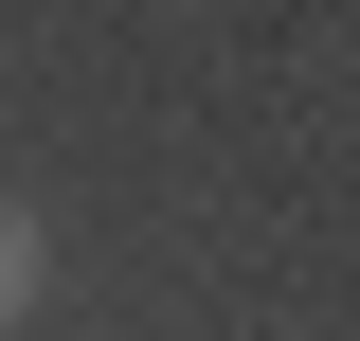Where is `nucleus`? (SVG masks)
<instances>
[{"instance_id": "1", "label": "nucleus", "mask_w": 360, "mask_h": 341, "mask_svg": "<svg viewBox=\"0 0 360 341\" xmlns=\"http://www.w3.org/2000/svg\"><path fill=\"white\" fill-rule=\"evenodd\" d=\"M0 305H18V234H0Z\"/></svg>"}]
</instances>
